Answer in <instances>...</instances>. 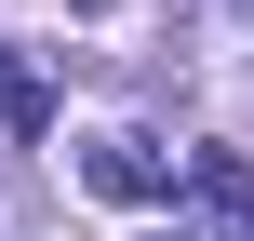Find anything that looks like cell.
Returning a JSON list of instances; mask_svg holds the SVG:
<instances>
[{
    "instance_id": "7a4b0ae2",
    "label": "cell",
    "mask_w": 254,
    "mask_h": 241,
    "mask_svg": "<svg viewBox=\"0 0 254 241\" xmlns=\"http://www.w3.org/2000/svg\"><path fill=\"white\" fill-rule=\"evenodd\" d=\"M40 121H54V94H40V80H27V67H0V148H27V134H40Z\"/></svg>"
},
{
    "instance_id": "6da1fadb",
    "label": "cell",
    "mask_w": 254,
    "mask_h": 241,
    "mask_svg": "<svg viewBox=\"0 0 254 241\" xmlns=\"http://www.w3.org/2000/svg\"><path fill=\"white\" fill-rule=\"evenodd\" d=\"M80 174H94V201H161V188H174V174H161V148H147V134H107V148H94V161H80Z\"/></svg>"
},
{
    "instance_id": "3957f363",
    "label": "cell",
    "mask_w": 254,
    "mask_h": 241,
    "mask_svg": "<svg viewBox=\"0 0 254 241\" xmlns=\"http://www.w3.org/2000/svg\"><path fill=\"white\" fill-rule=\"evenodd\" d=\"M67 13H107V0H67Z\"/></svg>"
}]
</instances>
